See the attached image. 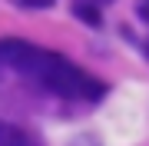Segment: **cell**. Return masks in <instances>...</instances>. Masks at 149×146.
Returning <instances> with one entry per match:
<instances>
[{"label": "cell", "instance_id": "cell-1", "mask_svg": "<svg viewBox=\"0 0 149 146\" xmlns=\"http://www.w3.org/2000/svg\"><path fill=\"white\" fill-rule=\"evenodd\" d=\"M0 66H13L17 73L30 76L33 83L47 87L56 96H70V100H103V87L100 80H93L90 73H83L76 63H70L66 57L50 53V50H40L33 43H23V40H0Z\"/></svg>", "mask_w": 149, "mask_h": 146}, {"label": "cell", "instance_id": "cell-2", "mask_svg": "<svg viewBox=\"0 0 149 146\" xmlns=\"http://www.w3.org/2000/svg\"><path fill=\"white\" fill-rule=\"evenodd\" d=\"M73 13L80 17L83 23H90V27H100V23H103V13H100V7H96V3H90V0H80V3L73 7Z\"/></svg>", "mask_w": 149, "mask_h": 146}, {"label": "cell", "instance_id": "cell-3", "mask_svg": "<svg viewBox=\"0 0 149 146\" xmlns=\"http://www.w3.org/2000/svg\"><path fill=\"white\" fill-rule=\"evenodd\" d=\"M0 146H37V143H33L27 133H20V130H7V126H3V133H0Z\"/></svg>", "mask_w": 149, "mask_h": 146}, {"label": "cell", "instance_id": "cell-4", "mask_svg": "<svg viewBox=\"0 0 149 146\" xmlns=\"http://www.w3.org/2000/svg\"><path fill=\"white\" fill-rule=\"evenodd\" d=\"M20 7H27V10H50L53 7V0H17Z\"/></svg>", "mask_w": 149, "mask_h": 146}, {"label": "cell", "instance_id": "cell-5", "mask_svg": "<svg viewBox=\"0 0 149 146\" xmlns=\"http://www.w3.org/2000/svg\"><path fill=\"white\" fill-rule=\"evenodd\" d=\"M70 146H96V140H93V136H76Z\"/></svg>", "mask_w": 149, "mask_h": 146}, {"label": "cell", "instance_id": "cell-6", "mask_svg": "<svg viewBox=\"0 0 149 146\" xmlns=\"http://www.w3.org/2000/svg\"><path fill=\"white\" fill-rule=\"evenodd\" d=\"M0 133H3V123H0Z\"/></svg>", "mask_w": 149, "mask_h": 146}]
</instances>
